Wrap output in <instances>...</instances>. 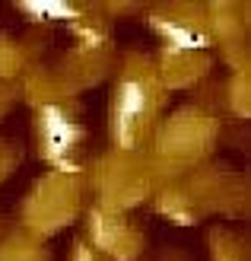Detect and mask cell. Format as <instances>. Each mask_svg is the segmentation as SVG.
Listing matches in <instances>:
<instances>
[{"label": "cell", "instance_id": "cell-2", "mask_svg": "<svg viewBox=\"0 0 251 261\" xmlns=\"http://www.w3.org/2000/svg\"><path fill=\"white\" fill-rule=\"evenodd\" d=\"M143 112H147V89H143V83L124 80L121 89H118V109H115V130H118V140L124 147L134 137V127L140 124Z\"/></svg>", "mask_w": 251, "mask_h": 261}, {"label": "cell", "instance_id": "cell-4", "mask_svg": "<svg viewBox=\"0 0 251 261\" xmlns=\"http://www.w3.org/2000/svg\"><path fill=\"white\" fill-rule=\"evenodd\" d=\"M19 7L35 19H76L80 16V10L67 4V0H22Z\"/></svg>", "mask_w": 251, "mask_h": 261}, {"label": "cell", "instance_id": "cell-3", "mask_svg": "<svg viewBox=\"0 0 251 261\" xmlns=\"http://www.w3.org/2000/svg\"><path fill=\"white\" fill-rule=\"evenodd\" d=\"M150 25L165 38L172 48H178V51H194V48H204L207 45V38L201 32H194L191 25H181V22H172V19H159V16H153Z\"/></svg>", "mask_w": 251, "mask_h": 261}, {"label": "cell", "instance_id": "cell-1", "mask_svg": "<svg viewBox=\"0 0 251 261\" xmlns=\"http://www.w3.org/2000/svg\"><path fill=\"white\" fill-rule=\"evenodd\" d=\"M42 143H45V156L54 163H64V156L76 143V124L58 106L42 109Z\"/></svg>", "mask_w": 251, "mask_h": 261}, {"label": "cell", "instance_id": "cell-5", "mask_svg": "<svg viewBox=\"0 0 251 261\" xmlns=\"http://www.w3.org/2000/svg\"><path fill=\"white\" fill-rule=\"evenodd\" d=\"M76 261H92V258H89V252H83V249H80V252H76Z\"/></svg>", "mask_w": 251, "mask_h": 261}]
</instances>
